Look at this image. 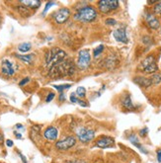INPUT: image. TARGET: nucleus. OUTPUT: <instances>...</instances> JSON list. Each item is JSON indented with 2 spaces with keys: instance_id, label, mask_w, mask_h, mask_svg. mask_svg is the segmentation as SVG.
<instances>
[{
  "instance_id": "1",
  "label": "nucleus",
  "mask_w": 161,
  "mask_h": 163,
  "mask_svg": "<svg viewBox=\"0 0 161 163\" xmlns=\"http://www.w3.org/2000/svg\"><path fill=\"white\" fill-rule=\"evenodd\" d=\"M75 73V65L71 59H66L56 63L50 68L49 75L52 78H60L64 76H71Z\"/></svg>"
},
{
  "instance_id": "2",
  "label": "nucleus",
  "mask_w": 161,
  "mask_h": 163,
  "mask_svg": "<svg viewBox=\"0 0 161 163\" xmlns=\"http://www.w3.org/2000/svg\"><path fill=\"white\" fill-rule=\"evenodd\" d=\"M73 18L74 20L82 22V23H90L97 18V12L92 6H84L77 10Z\"/></svg>"
},
{
  "instance_id": "3",
  "label": "nucleus",
  "mask_w": 161,
  "mask_h": 163,
  "mask_svg": "<svg viewBox=\"0 0 161 163\" xmlns=\"http://www.w3.org/2000/svg\"><path fill=\"white\" fill-rule=\"evenodd\" d=\"M66 57V52L58 48H52L46 53V65L51 67L56 63L63 61Z\"/></svg>"
},
{
  "instance_id": "4",
  "label": "nucleus",
  "mask_w": 161,
  "mask_h": 163,
  "mask_svg": "<svg viewBox=\"0 0 161 163\" xmlns=\"http://www.w3.org/2000/svg\"><path fill=\"white\" fill-rule=\"evenodd\" d=\"M141 68L143 72L147 74H154L158 71V65L155 61V57L150 54L147 57H145L141 63Z\"/></svg>"
},
{
  "instance_id": "5",
  "label": "nucleus",
  "mask_w": 161,
  "mask_h": 163,
  "mask_svg": "<svg viewBox=\"0 0 161 163\" xmlns=\"http://www.w3.org/2000/svg\"><path fill=\"white\" fill-rule=\"evenodd\" d=\"M91 63V54L89 50H81L78 53V59L76 65L80 70H85L90 66Z\"/></svg>"
},
{
  "instance_id": "6",
  "label": "nucleus",
  "mask_w": 161,
  "mask_h": 163,
  "mask_svg": "<svg viewBox=\"0 0 161 163\" xmlns=\"http://www.w3.org/2000/svg\"><path fill=\"white\" fill-rule=\"evenodd\" d=\"M76 135L81 143H86L91 141L95 138V132L91 129L81 127V128H78L76 129Z\"/></svg>"
},
{
  "instance_id": "7",
  "label": "nucleus",
  "mask_w": 161,
  "mask_h": 163,
  "mask_svg": "<svg viewBox=\"0 0 161 163\" xmlns=\"http://www.w3.org/2000/svg\"><path fill=\"white\" fill-rule=\"evenodd\" d=\"M98 8L102 13H110L119 7V1L117 0H101L97 3Z\"/></svg>"
},
{
  "instance_id": "8",
  "label": "nucleus",
  "mask_w": 161,
  "mask_h": 163,
  "mask_svg": "<svg viewBox=\"0 0 161 163\" xmlns=\"http://www.w3.org/2000/svg\"><path fill=\"white\" fill-rule=\"evenodd\" d=\"M75 144H76V138L74 137H67V138H64L60 140H58L56 143V147L58 150L65 151L69 148H71Z\"/></svg>"
},
{
  "instance_id": "9",
  "label": "nucleus",
  "mask_w": 161,
  "mask_h": 163,
  "mask_svg": "<svg viewBox=\"0 0 161 163\" xmlns=\"http://www.w3.org/2000/svg\"><path fill=\"white\" fill-rule=\"evenodd\" d=\"M69 16H70V11L67 8H61L58 9L56 12L53 15V18H55L56 23L57 24H63L68 20Z\"/></svg>"
},
{
  "instance_id": "10",
  "label": "nucleus",
  "mask_w": 161,
  "mask_h": 163,
  "mask_svg": "<svg viewBox=\"0 0 161 163\" xmlns=\"http://www.w3.org/2000/svg\"><path fill=\"white\" fill-rule=\"evenodd\" d=\"M16 67L15 64L11 61H9L8 59H5V61H2V65H1V71L4 75L6 76H12L15 74L16 72Z\"/></svg>"
},
{
  "instance_id": "11",
  "label": "nucleus",
  "mask_w": 161,
  "mask_h": 163,
  "mask_svg": "<svg viewBox=\"0 0 161 163\" xmlns=\"http://www.w3.org/2000/svg\"><path fill=\"white\" fill-rule=\"evenodd\" d=\"M144 18H145V22L149 28H151L152 30H157L159 28L160 26L159 20L156 18V16L154 14L147 12L144 14Z\"/></svg>"
},
{
  "instance_id": "12",
  "label": "nucleus",
  "mask_w": 161,
  "mask_h": 163,
  "mask_svg": "<svg viewBox=\"0 0 161 163\" xmlns=\"http://www.w3.org/2000/svg\"><path fill=\"white\" fill-rule=\"evenodd\" d=\"M115 143V139L111 137H101L96 140V146L100 148H107L111 147Z\"/></svg>"
},
{
  "instance_id": "13",
  "label": "nucleus",
  "mask_w": 161,
  "mask_h": 163,
  "mask_svg": "<svg viewBox=\"0 0 161 163\" xmlns=\"http://www.w3.org/2000/svg\"><path fill=\"white\" fill-rule=\"evenodd\" d=\"M113 36H114L115 40L117 42H120L123 43H127L128 42V38L127 35V32L125 28H119L113 32Z\"/></svg>"
},
{
  "instance_id": "14",
  "label": "nucleus",
  "mask_w": 161,
  "mask_h": 163,
  "mask_svg": "<svg viewBox=\"0 0 161 163\" xmlns=\"http://www.w3.org/2000/svg\"><path fill=\"white\" fill-rule=\"evenodd\" d=\"M44 138L50 141H55L58 138V130L56 127H49L44 132Z\"/></svg>"
},
{
  "instance_id": "15",
  "label": "nucleus",
  "mask_w": 161,
  "mask_h": 163,
  "mask_svg": "<svg viewBox=\"0 0 161 163\" xmlns=\"http://www.w3.org/2000/svg\"><path fill=\"white\" fill-rule=\"evenodd\" d=\"M20 3L23 6L31 9H38L42 4V2L39 0H21Z\"/></svg>"
},
{
  "instance_id": "16",
  "label": "nucleus",
  "mask_w": 161,
  "mask_h": 163,
  "mask_svg": "<svg viewBox=\"0 0 161 163\" xmlns=\"http://www.w3.org/2000/svg\"><path fill=\"white\" fill-rule=\"evenodd\" d=\"M122 105H123V107H124L125 109H127V110H128V111L136 110V106L133 105V103L132 101V98L128 94H127L124 98H123Z\"/></svg>"
},
{
  "instance_id": "17",
  "label": "nucleus",
  "mask_w": 161,
  "mask_h": 163,
  "mask_svg": "<svg viewBox=\"0 0 161 163\" xmlns=\"http://www.w3.org/2000/svg\"><path fill=\"white\" fill-rule=\"evenodd\" d=\"M133 81H135V83H136L141 87H143V88H147V87H149L152 84L150 78H145V77H136L133 79Z\"/></svg>"
},
{
  "instance_id": "18",
  "label": "nucleus",
  "mask_w": 161,
  "mask_h": 163,
  "mask_svg": "<svg viewBox=\"0 0 161 163\" xmlns=\"http://www.w3.org/2000/svg\"><path fill=\"white\" fill-rule=\"evenodd\" d=\"M128 140H130L131 141V143L133 144V145H135L136 146V147H137L139 150H141V152H143V153H147V151L145 150V148H144L143 147V146L141 144V143H139V141H138V138L136 137V135L135 134H131L130 135V137H128Z\"/></svg>"
},
{
  "instance_id": "19",
  "label": "nucleus",
  "mask_w": 161,
  "mask_h": 163,
  "mask_svg": "<svg viewBox=\"0 0 161 163\" xmlns=\"http://www.w3.org/2000/svg\"><path fill=\"white\" fill-rule=\"evenodd\" d=\"M15 56L17 58L21 59L22 61L28 64H31L34 58V54H25V56H23V54H15Z\"/></svg>"
},
{
  "instance_id": "20",
  "label": "nucleus",
  "mask_w": 161,
  "mask_h": 163,
  "mask_svg": "<svg viewBox=\"0 0 161 163\" xmlns=\"http://www.w3.org/2000/svg\"><path fill=\"white\" fill-rule=\"evenodd\" d=\"M69 99H70V101H71L72 103H75V104H78V105L82 106V107H87V106H88L87 102H85V101L81 100L80 98H78L74 93H72V94L70 95V97H69Z\"/></svg>"
},
{
  "instance_id": "21",
  "label": "nucleus",
  "mask_w": 161,
  "mask_h": 163,
  "mask_svg": "<svg viewBox=\"0 0 161 163\" xmlns=\"http://www.w3.org/2000/svg\"><path fill=\"white\" fill-rule=\"evenodd\" d=\"M32 48V45L30 43H22L21 45H19L18 47V50L21 52H27L31 50Z\"/></svg>"
},
{
  "instance_id": "22",
  "label": "nucleus",
  "mask_w": 161,
  "mask_h": 163,
  "mask_svg": "<svg viewBox=\"0 0 161 163\" xmlns=\"http://www.w3.org/2000/svg\"><path fill=\"white\" fill-rule=\"evenodd\" d=\"M150 80H151V83L158 85L161 84V74L160 73H154L152 74V76L150 77Z\"/></svg>"
},
{
  "instance_id": "23",
  "label": "nucleus",
  "mask_w": 161,
  "mask_h": 163,
  "mask_svg": "<svg viewBox=\"0 0 161 163\" xmlns=\"http://www.w3.org/2000/svg\"><path fill=\"white\" fill-rule=\"evenodd\" d=\"M116 62H117L116 58L114 57H108L106 59V66L108 68H110V69H112V68L115 67Z\"/></svg>"
},
{
  "instance_id": "24",
  "label": "nucleus",
  "mask_w": 161,
  "mask_h": 163,
  "mask_svg": "<svg viewBox=\"0 0 161 163\" xmlns=\"http://www.w3.org/2000/svg\"><path fill=\"white\" fill-rule=\"evenodd\" d=\"M53 87L56 89V90H58L60 92V93H63V91L64 90H67V89H69L71 87V84H61V85H53Z\"/></svg>"
},
{
  "instance_id": "25",
  "label": "nucleus",
  "mask_w": 161,
  "mask_h": 163,
  "mask_svg": "<svg viewBox=\"0 0 161 163\" xmlns=\"http://www.w3.org/2000/svg\"><path fill=\"white\" fill-rule=\"evenodd\" d=\"M85 95H86V89H85V87H82L80 86L76 89V96L78 98H84Z\"/></svg>"
},
{
  "instance_id": "26",
  "label": "nucleus",
  "mask_w": 161,
  "mask_h": 163,
  "mask_svg": "<svg viewBox=\"0 0 161 163\" xmlns=\"http://www.w3.org/2000/svg\"><path fill=\"white\" fill-rule=\"evenodd\" d=\"M18 10H19V13L22 15V16H25V17H28V16L30 15V12H29V9L23 6V5H21V6H18L17 7Z\"/></svg>"
},
{
  "instance_id": "27",
  "label": "nucleus",
  "mask_w": 161,
  "mask_h": 163,
  "mask_svg": "<svg viewBox=\"0 0 161 163\" xmlns=\"http://www.w3.org/2000/svg\"><path fill=\"white\" fill-rule=\"evenodd\" d=\"M153 13H154V15L161 16V1L157 2L153 6Z\"/></svg>"
},
{
  "instance_id": "28",
  "label": "nucleus",
  "mask_w": 161,
  "mask_h": 163,
  "mask_svg": "<svg viewBox=\"0 0 161 163\" xmlns=\"http://www.w3.org/2000/svg\"><path fill=\"white\" fill-rule=\"evenodd\" d=\"M104 51V46L103 45H101V46H99V47H97L95 48V50L93 51V56L95 57H99L100 54L102 53V52Z\"/></svg>"
},
{
  "instance_id": "29",
  "label": "nucleus",
  "mask_w": 161,
  "mask_h": 163,
  "mask_svg": "<svg viewBox=\"0 0 161 163\" xmlns=\"http://www.w3.org/2000/svg\"><path fill=\"white\" fill-rule=\"evenodd\" d=\"M105 24L109 25V26H114V25L117 24V21L115 19H113V18H108V19H106Z\"/></svg>"
},
{
  "instance_id": "30",
  "label": "nucleus",
  "mask_w": 161,
  "mask_h": 163,
  "mask_svg": "<svg viewBox=\"0 0 161 163\" xmlns=\"http://www.w3.org/2000/svg\"><path fill=\"white\" fill-rule=\"evenodd\" d=\"M53 5H55V3H53V2H47V5H46V8L44 10V12H42V15H45L47 12V10H49L51 6H53Z\"/></svg>"
},
{
  "instance_id": "31",
  "label": "nucleus",
  "mask_w": 161,
  "mask_h": 163,
  "mask_svg": "<svg viewBox=\"0 0 161 163\" xmlns=\"http://www.w3.org/2000/svg\"><path fill=\"white\" fill-rule=\"evenodd\" d=\"M148 133V129L147 128H143L142 129L139 130V134H141V137H145Z\"/></svg>"
},
{
  "instance_id": "32",
  "label": "nucleus",
  "mask_w": 161,
  "mask_h": 163,
  "mask_svg": "<svg viewBox=\"0 0 161 163\" xmlns=\"http://www.w3.org/2000/svg\"><path fill=\"white\" fill-rule=\"evenodd\" d=\"M55 97H56V94L55 93H50L49 95H47V97L46 98V102H51L52 99H55Z\"/></svg>"
},
{
  "instance_id": "33",
  "label": "nucleus",
  "mask_w": 161,
  "mask_h": 163,
  "mask_svg": "<svg viewBox=\"0 0 161 163\" xmlns=\"http://www.w3.org/2000/svg\"><path fill=\"white\" fill-rule=\"evenodd\" d=\"M30 81V78L29 77H26V78H24L22 81H20V83H19V85L20 86H24L25 84H27Z\"/></svg>"
},
{
  "instance_id": "34",
  "label": "nucleus",
  "mask_w": 161,
  "mask_h": 163,
  "mask_svg": "<svg viewBox=\"0 0 161 163\" xmlns=\"http://www.w3.org/2000/svg\"><path fill=\"white\" fill-rule=\"evenodd\" d=\"M58 99H60V102H64V101H65V99H66V97H65V95H64L63 93H60V97H58Z\"/></svg>"
},
{
  "instance_id": "35",
  "label": "nucleus",
  "mask_w": 161,
  "mask_h": 163,
  "mask_svg": "<svg viewBox=\"0 0 161 163\" xmlns=\"http://www.w3.org/2000/svg\"><path fill=\"white\" fill-rule=\"evenodd\" d=\"M65 163H86V162L81 160H69V161H66Z\"/></svg>"
},
{
  "instance_id": "36",
  "label": "nucleus",
  "mask_w": 161,
  "mask_h": 163,
  "mask_svg": "<svg viewBox=\"0 0 161 163\" xmlns=\"http://www.w3.org/2000/svg\"><path fill=\"white\" fill-rule=\"evenodd\" d=\"M6 145L9 146V147H12V146H13V141L10 140V139H7L6 140Z\"/></svg>"
},
{
  "instance_id": "37",
  "label": "nucleus",
  "mask_w": 161,
  "mask_h": 163,
  "mask_svg": "<svg viewBox=\"0 0 161 163\" xmlns=\"http://www.w3.org/2000/svg\"><path fill=\"white\" fill-rule=\"evenodd\" d=\"M157 160L158 162H161V149L157 150Z\"/></svg>"
},
{
  "instance_id": "38",
  "label": "nucleus",
  "mask_w": 161,
  "mask_h": 163,
  "mask_svg": "<svg viewBox=\"0 0 161 163\" xmlns=\"http://www.w3.org/2000/svg\"><path fill=\"white\" fill-rule=\"evenodd\" d=\"M3 140H4V138H3V135L0 134V145H1L2 143H3Z\"/></svg>"
},
{
  "instance_id": "39",
  "label": "nucleus",
  "mask_w": 161,
  "mask_h": 163,
  "mask_svg": "<svg viewBox=\"0 0 161 163\" xmlns=\"http://www.w3.org/2000/svg\"><path fill=\"white\" fill-rule=\"evenodd\" d=\"M16 138H22V134L16 133Z\"/></svg>"
},
{
  "instance_id": "40",
  "label": "nucleus",
  "mask_w": 161,
  "mask_h": 163,
  "mask_svg": "<svg viewBox=\"0 0 161 163\" xmlns=\"http://www.w3.org/2000/svg\"><path fill=\"white\" fill-rule=\"evenodd\" d=\"M16 128H17V129H23V126H22V125H17Z\"/></svg>"
},
{
  "instance_id": "41",
  "label": "nucleus",
  "mask_w": 161,
  "mask_h": 163,
  "mask_svg": "<svg viewBox=\"0 0 161 163\" xmlns=\"http://www.w3.org/2000/svg\"><path fill=\"white\" fill-rule=\"evenodd\" d=\"M160 34H161V27H160Z\"/></svg>"
}]
</instances>
